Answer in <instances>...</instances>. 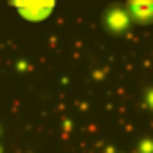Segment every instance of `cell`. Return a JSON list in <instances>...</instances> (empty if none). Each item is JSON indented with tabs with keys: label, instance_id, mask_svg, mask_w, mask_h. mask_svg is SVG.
<instances>
[{
	"label": "cell",
	"instance_id": "6da1fadb",
	"mask_svg": "<svg viewBox=\"0 0 153 153\" xmlns=\"http://www.w3.org/2000/svg\"><path fill=\"white\" fill-rule=\"evenodd\" d=\"M14 7L23 18L38 23V20L48 18L54 9V0H14Z\"/></svg>",
	"mask_w": 153,
	"mask_h": 153
}]
</instances>
